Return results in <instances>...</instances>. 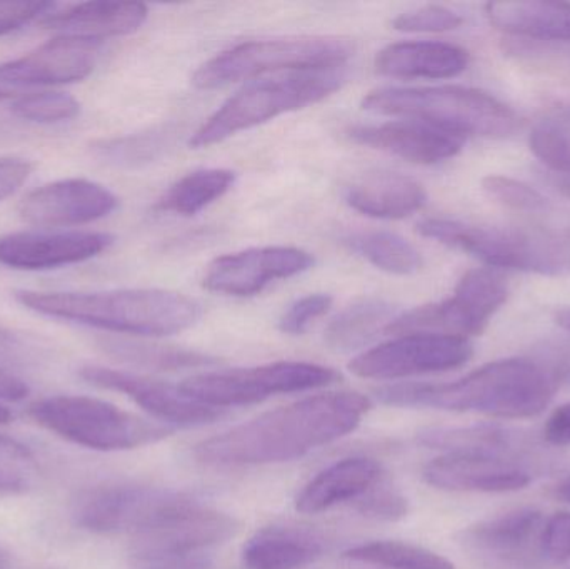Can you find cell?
Returning <instances> with one entry per match:
<instances>
[{
  "label": "cell",
  "instance_id": "1",
  "mask_svg": "<svg viewBox=\"0 0 570 569\" xmlns=\"http://www.w3.org/2000/svg\"><path fill=\"white\" fill-rule=\"evenodd\" d=\"M371 408L351 391L304 398L200 441L194 457L209 467L287 463L352 433Z\"/></svg>",
  "mask_w": 570,
  "mask_h": 569
},
{
  "label": "cell",
  "instance_id": "2",
  "mask_svg": "<svg viewBox=\"0 0 570 569\" xmlns=\"http://www.w3.org/2000/svg\"><path fill=\"white\" fill-rule=\"evenodd\" d=\"M561 374L531 357L494 361L452 383L394 384L375 391L387 406L432 408L524 420L544 413L558 393Z\"/></svg>",
  "mask_w": 570,
  "mask_h": 569
},
{
  "label": "cell",
  "instance_id": "3",
  "mask_svg": "<svg viewBox=\"0 0 570 569\" xmlns=\"http://www.w3.org/2000/svg\"><path fill=\"white\" fill-rule=\"evenodd\" d=\"M16 300L40 316L130 336H173L189 330L200 316L196 301L163 290L106 293L19 291Z\"/></svg>",
  "mask_w": 570,
  "mask_h": 569
},
{
  "label": "cell",
  "instance_id": "4",
  "mask_svg": "<svg viewBox=\"0 0 570 569\" xmlns=\"http://www.w3.org/2000/svg\"><path fill=\"white\" fill-rule=\"evenodd\" d=\"M362 107L381 116L431 124L465 139L508 137L521 129V119L511 107L471 87H387L368 94Z\"/></svg>",
  "mask_w": 570,
  "mask_h": 569
},
{
  "label": "cell",
  "instance_id": "5",
  "mask_svg": "<svg viewBox=\"0 0 570 569\" xmlns=\"http://www.w3.org/2000/svg\"><path fill=\"white\" fill-rule=\"evenodd\" d=\"M345 82L341 69L297 70L253 80L227 99L190 137L194 149L214 146L283 114L321 102Z\"/></svg>",
  "mask_w": 570,
  "mask_h": 569
},
{
  "label": "cell",
  "instance_id": "6",
  "mask_svg": "<svg viewBox=\"0 0 570 569\" xmlns=\"http://www.w3.org/2000/svg\"><path fill=\"white\" fill-rule=\"evenodd\" d=\"M429 239L482 261L492 269L522 271L542 276L570 273V230L482 227L451 219H425L417 226Z\"/></svg>",
  "mask_w": 570,
  "mask_h": 569
},
{
  "label": "cell",
  "instance_id": "7",
  "mask_svg": "<svg viewBox=\"0 0 570 569\" xmlns=\"http://www.w3.org/2000/svg\"><path fill=\"white\" fill-rule=\"evenodd\" d=\"M29 416L62 440L96 451L137 450L166 440L174 431L107 401L69 394L37 401Z\"/></svg>",
  "mask_w": 570,
  "mask_h": 569
},
{
  "label": "cell",
  "instance_id": "8",
  "mask_svg": "<svg viewBox=\"0 0 570 569\" xmlns=\"http://www.w3.org/2000/svg\"><path fill=\"white\" fill-rule=\"evenodd\" d=\"M354 46L342 37L301 36L250 40L199 67L193 82L199 89H219L263 73L297 70L341 69L351 59Z\"/></svg>",
  "mask_w": 570,
  "mask_h": 569
},
{
  "label": "cell",
  "instance_id": "9",
  "mask_svg": "<svg viewBox=\"0 0 570 569\" xmlns=\"http://www.w3.org/2000/svg\"><path fill=\"white\" fill-rule=\"evenodd\" d=\"M196 498L164 488L136 483H106L82 491L73 501L72 520L97 534L154 533L186 513Z\"/></svg>",
  "mask_w": 570,
  "mask_h": 569
},
{
  "label": "cell",
  "instance_id": "10",
  "mask_svg": "<svg viewBox=\"0 0 570 569\" xmlns=\"http://www.w3.org/2000/svg\"><path fill=\"white\" fill-rule=\"evenodd\" d=\"M338 380L337 371L321 364L281 361L264 366L199 374L183 381L179 387L199 403L227 411L261 403L277 394L331 386Z\"/></svg>",
  "mask_w": 570,
  "mask_h": 569
},
{
  "label": "cell",
  "instance_id": "11",
  "mask_svg": "<svg viewBox=\"0 0 570 569\" xmlns=\"http://www.w3.org/2000/svg\"><path fill=\"white\" fill-rule=\"evenodd\" d=\"M508 297L504 276L492 267H478L461 277L449 300L397 314L384 333L445 334L469 340L484 333Z\"/></svg>",
  "mask_w": 570,
  "mask_h": 569
},
{
  "label": "cell",
  "instance_id": "12",
  "mask_svg": "<svg viewBox=\"0 0 570 569\" xmlns=\"http://www.w3.org/2000/svg\"><path fill=\"white\" fill-rule=\"evenodd\" d=\"M474 354L471 341L445 334H404L352 360L348 370L364 380H402L458 370Z\"/></svg>",
  "mask_w": 570,
  "mask_h": 569
},
{
  "label": "cell",
  "instance_id": "13",
  "mask_svg": "<svg viewBox=\"0 0 570 569\" xmlns=\"http://www.w3.org/2000/svg\"><path fill=\"white\" fill-rule=\"evenodd\" d=\"M544 521L541 511L522 508L469 527L459 541L468 553L489 567L534 569L544 561L541 551Z\"/></svg>",
  "mask_w": 570,
  "mask_h": 569
},
{
  "label": "cell",
  "instance_id": "14",
  "mask_svg": "<svg viewBox=\"0 0 570 569\" xmlns=\"http://www.w3.org/2000/svg\"><path fill=\"white\" fill-rule=\"evenodd\" d=\"M80 377L100 390L130 398L144 411L167 426H204L227 416L226 410L207 406L183 393L179 386L127 371L104 366H83Z\"/></svg>",
  "mask_w": 570,
  "mask_h": 569
},
{
  "label": "cell",
  "instance_id": "15",
  "mask_svg": "<svg viewBox=\"0 0 570 569\" xmlns=\"http://www.w3.org/2000/svg\"><path fill=\"white\" fill-rule=\"evenodd\" d=\"M314 257L297 247H254L217 257L204 276V287L226 296H256L269 284L311 269Z\"/></svg>",
  "mask_w": 570,
  "mask_h": 569
},
{
  "label": "cell",
  "instance_id": "16",
  "mask_svg": "<svg viewBox=\"0 0 570 569\" xmlns=\"http://www.w3.org/2000/svg\"><path fill=\"white\" fill-rule=\"evenodd\" d=\"M117 204V197L100 184L63 179L30 193L20 204V216L33 226H80L109 216Z\"/></svg>",
  "mask_w": 570,
  "mask_h": 569
},
{
  "label": "cell",
  "instance_id": "17",
  "mask_svg": "<svg viewBox=\"0 0 570 569\" xmlns=\"http://www.w3.org/2000/svg\"><path fill=\"white\" fill-rule=\"evenodd\" d=\"M425 483L455 493H512L531 483L515 461L491 453H448L424 468Z\"/></svg>",
  "mask_w": 570,
  "mask_h": 569
},
{
  "label": "cell",
  "instance_id": "18",
  "mask_svg": "<svg viewBox=\"0 0 570 569\" xmlns=\"http://www.w3.org/2000/svg\"><path fill=\"white\" fill-rule=\"evenodd\" d=\"M99 43L79 37H56L19 59L0 63V82L56 86L86 79L96 67Z\"/></svg>",
  "mask_w": 570,
  "mask_h": 569
},
{
  "label": "cell",
  "instance_id": "19",
  "mask_svg": "<svg viewBox=\"0 0 570 569\" xmlns=\"http://www.w3.org/2000/svg\"><path fill=\"white\" fill-rule=\"evenodd\" d=\"M104 233H13L0 237V264L22 271H47L86 263L109 249Z\"/></svg>",
  "mask_w": 570,
  "mask_h": 569
},
{
  "label": "cell",
  "instance_id": "20",
  "mask_svg": "<svg viewBox=\"0 0 570 569\" xmlns=\"http://www.w3.org/2000/svg\"><path fill=\"white\" fill-rule=\"evenodd\" d=\"M355 144L401 157L409 163L432 166L461 153L465 137L419 120L402 119L348 130Z\"/></svg>",
  "mask_w": 570,
  "mask_h": 569
},
{
  "label": "cell",
  "instance_id": "21",
  "mask_svg": "<svg viewBox=\"0 0 570 569\" xmlns=\"http://www.w3.org/2000/svg\"><path fill=\"white\" fill-rule=\"evenodd\" d=\"M384 478V468L372 458H345L325 468L295 498V510L317 514L348 501H358Z\"/></svg>",
  "mask_w": 570,
  "mask_h": 569
},
{
  "label": "cell",
  "instance_id": "22",
  "mask_svg": "<svg viewBox=\"0 0 570 569\" xmlns=\"http://www.w3.org/2000/svg\"><path fill=\"white\" fill-rule=\"evenodd\" d=\"M468 66V50L431 40L392 43L375 57V70L395 79H452L461 76Z\"/></svg>",
  "mask_w": 570,
  "mask_h": 569
},
{
  "label": "cell",
  "instance_id": "23",
  "mask_svg": "<svg viewBox=\"0 0 570 569\" xmlns=\"http://www.w3.org/2000/svg\"><path fill=\"white\" fill-rule=\"evenodd\" d=\"M147 13V7L139 2H86L50 13L42 23L60 36L102 42L136 32L146 22Z\"/></svg>",
  "mask_w": 570,
  "mask_h": 569
},
{
  "label": "cell",
  "instance_id": "24",
  "mask_svg": "<svg viewBox=\"0 0 570 569\" xmlns=\"http://www.w3.org/2000/svg\"><path fill=\"white\" fill-rule=\"evenodd\" d=\"M348 207L374 219H404L428 203L421 183L399 173H375L348 187Z\"/></svg>",
  "mask_w": 570,
  "mask_h": 569
},
{
  "label": "cell",
  "instance_id": "25",
  "mask_svg": "<svg viewBox=\"0 0 570 569\" xmlns=\"http://www.w3.org/2000/svg\"><path fill=\"white\" fill-rule=\"evenodd\" d=\"M327 550L325 538L302 527H269L257 531L243 550L247 569H301Z\"/></svg>",
  "mask_w": 570,
  "mask_h": 569
},
{
  "label": "cell",
  "instance_id": "26",
  "mask_svg": "<svg viewBox=\"0 0 570 569\" xmlns=\"http://www.w3.org/2000/svg\"><path fill=\"white\" fill-rule=\"evenodd\" d=\"M489 22L509 36L541 40H570V3L548 0L489 2Z\"/></svg>",
  "mask_w": 570,
  "mask_h": 569
},
{
  "label": "cell",
  "instance_id": "27",
  "mask_svg": "<svg viewBox=\"0 0 570 569\" xmlns=\"http://www.w3.org/2000/svg\"><path fill=\"white\" fill-rule=\"evenodd\" d=\"M395 316L394 306L387 301L377 297L357 301L331 321L325 330V343L338 353L358 350L384 333Z\"/></svg>",
  "mask_w": 570,
  "mask_h": 569
},
{
  "label": "cell",
  "instance_id": "28",
  "mask_svg": "<svg viewBox=\"0 0 570 569\" xmlns=\"http://www.w3.org/2000/svg\"><path fill=\"white\" fill-rule=\"evenodd\" d=\"M100 347L114 360L130 366L153 371H179L190 367L213 366L216 357L184 347L163 346L130 340H102Z\"/></svg>",
  "mask_w": 570,
  "mask_h": 569
},
{
  "label": "cell",
  "instance_id": "29",
  "mask_svg": "<svg viewBox=\"0 0 570 569\" xmlns=\"http://www.w3.org/2000/svg\"><path fill=\"white\" fill-rule=\"evenodd\" d=\"M236 174L229 169H199L177 180L159 200V209L177 216H196L219 200L234 186Z\"/></svg>",
  "mask_w": 570,
  "mask_h": 569
},
{
  "label": "cell",
  "instance_id": "30",
  "mask_svg": "<svg viewBox=\"0 0 570 569\" xmlns=\"http://www.w3.org/2000/svg\"><path fill=\"white\" fill-rule=\"evenodd\" d=\"M344 560L385 569H455L454 563L435 551L405 541H372L342 555Z\"/></svg>",
  "mask_w": 570,
  "mask_h": 569
},
{
  "label": "cell",
  "instance_id": "31",
  "mask_svg": "<svg viewBox=\"0 0 570 569\" xmlns=\"http://www.w3.org/2000/svg\"><path fill=\"white\" fill-rule=\"evenodd\" d=\"M348 247L365 261L395 276H411L421 269V253L394 233H361L347 239Z\"/></svg>",
  "mask_w": 570,
  "mask_h": 569
},
{
  "label": "cell",
  "instance_id": "32",
  "mask_svg": "<svg viewBox=\"0 0 570 569\" xmlns=\"http://www.w3.org/2000/svg\"><path fill=\"white\" fill-rule=\"evenodd\" d=\"M419 443L448 453L502 454L512 447V434L492 426L432 428L419 434Z\"/></svg>",
  "mask_w": 570,
  "mask_h": 569
},
{
  "label": "cell",
  "instance_id": "33",
  "mask_svg": "<svg viewBox=\"0 0 570 569\" xmlns=\"http://www.w3.org/2000/svg\"><path fill=\"white\" fill-rule=\"evenodd\" d=\"M37 477L39 468L32 451L12 438L0 436V498L27 493Z\"/></svg>",
  "mask_w": 570,
  "mask_h": 569
},
{
  "label": "cell",
  "instance_id": "34",
  "mask_svg": "<svg viewBox=\"0 0 570 569\" xmlns=\"http://www.w3.org/2000/svg\"><path fill=\"white\" fill-rule=\"evenodd\" d=\"M12 112L33 124H57L76 119L80 104L69 94L39 92L19 97L12 104Z\"/></svg>",
  "mask_w": 570,
  "mask_h": 569
},
{
  "label": "cell",
  "instance_id": "35",
  "mask_svg": "<svg viewBox=\"0 0 570 569\" xmlns=\"http://www.w3.org/2000/svg\"><path fill=\"white\" fill-rule=\"evenodd\" d=\"M482 190L501 206L519 213H544L549 209L548 197L538 189L508 176H488L482 179Z\"/></svg>",
  "mask_w": 570,
  "mask_h": 569
},
{
  "label": "cell",
  "instance_id": "36",
  "mask_svg": "<svg viewBox=\"0 0 570 569\" xmlns=\"http://www.w3.org/2000/svg\"><path fill=\"white\" fill-rule=\"evenodd\" d=\"M164 146H166V137L163 133L154 130V133L136 134V136L104 144L100 147V156L107 163L134 167L156 159Z\"/></svg>",
  "mask_w": 570,
  "mask_h": 569
},
{
  "label": "cell",
  "instance_id": "37",
  "mask_svg": "<svg viewBox=\"0 0 570 569\" xmlns=\"http://www.w3.org/2000/svg\"><path fill=\"white\" fill-rule=\"evenodd\" d=\"M531 153L554 173L570 176V137L551 124H539L529 134Z\"/></svg>",
  "mask_w": 570,
  "mask_h": 569
},
{
  "label": "cell",
  "instance_id": "38",
  "mask_svg": "<svg viewBox=\"0 0 570 569\" xmlns=\"http://www.w3.org/2000/svg\"><path fill=\"white\" fill-rule=\"evenodd\" d=\"M462 22V17L448 7L424 6L395 17L392 27L399 32L435 33L459 29Z\"/></svg>",
  "mask_w": 570,
  "mask_h": 569
},
{
  "label": "cell",
  "instance_id": "39",
  "mask_svg": "<svg viewBox=\"0 0 570 569\" xmlns=\"http://www.w3.org/2000/svg\"><path fill=\"white\" fill-rule=\"evenodd\" d=\"M355 510L362 517L372 518V520L399 521L407 517L409 501L399 491L379 483L374 490L368 491L357 501Z\"/></svg>",
  "mask_w": 570,
  "mask_h": 569
},
{
  "label": "cell",
  "instance_id": "40",
  "mask_svg": "<svg viewBox=\"0 0 570 569\" xmlns=\"http://www.w3.org/2000/svg\"><path fill=\"white\" fill-rule=\"evenodd\" d=\"M332 307V297L328 294H308L288 306L279 320V330L284 334L298 336L308 330L318 317L325 316Z\"/></svg>",
  "mask_w": 570,
  "mask_h": 569
},
{
  "label": "cell",
  "instance_id": "41",
  "mask_svg": "<svg viewBox=\"0 0 570 569\" xmlns=\"http://www.w3.org/2000/svg\"><path fill=\"white\" fill-rule=\"evenodd\" d=\"M542 558L546 563L564 565L570 561V513L559 511L546 518L541 537Z\"/></svg>",
  "mask_w": 570,
  "mask_h": 569
},
{
  "label": "cell",
  "instance_id": "42",
  "mask_svg": "<svg viewBox=\"0 0 570 569\" xmlns=\"http://www.w3.org/2000/svg\"><path fill=\"white\" fill-rule=\"evenodd\" d=\"M52 2H0V36L22 29L39 17L53 12Z\"/></svg>",
  "mask_w": 570,
  "mask_h": 569
},
{
  "label": "cell",
  "instance_id": "43",
  "mask_svg": "<svg viewBox=\"0 0 570 569\" xmlns=\"http://www.w3.org/2000/svg\"><path fill=\"white\" fill-rule=\"evenodd\" d=\"M210 565H213V557L209 551L132 558V569H209Z\"/></svg>",
  "mask_w": 570,
  "mask_h": 569
},
{
  "label": "cell",
  "instance_id": "44",
  "mask_svg": "<svg viewBox=\"0 0 570 569\" xmlns=\"http://www.w3.org/2000/svg\"><path fill=\"white\" fill-rule=\"evenodd\" d=\"M32 170L30 160L20 159V157H2L0 159V203L16 194L29 179Z\"/></svg>",
  "mask_w": 570,
  "mask_h": 569
},
{
  "label": "cell",
  "instance_id": "45",
  "mask_svg": "<svg viewBox=\"0 0 570 569\" xmlns=\"http://www.w3.org/2000/svg\"><path fill=\"white\" fill-rule=\"evenodd\" d=\"M546 440L556 447L570 444V403L562 404L549 416L544 428Z\"/></svg>",
  "mask_w": 570,
  "mask_h": 569
},
{
  "label": "cell",
  "instance_id": "46",
  "mask_svg": "<svg viewBox=\"0 0 570 569\" xmlns=\"http://www.w3.org/2000/svg\"><path fill=\"white\" fill-rule=\"evenodd\" d=\"M27 396H29V386L26 381L0 366V400L16 403V401L26 400Z\"/></svg>",
  "mask_w": 570,
  "mask_h": 569
},
{
  "label": "cell",
  "instance_id": "47",
  "mask_svg": "<svg viewBox=\"0 0 570 569\" xmlns=\"http://www.w3.org/2000/svg\"><path fill=\"white\" fill-rule=\"evenodd\" d=\"M20 343L9 331L0 330V366L3 361L12 360L19 353Z\"/></svg>",
  "mask_w": 570,
  "mask_h": 569
},
{
  "label": "cell",
  "instance_id": "48",
  "mask_svg": "<svg viewBox=\"0 0 570 569\" xmlns=\"http://www.w3.org/2000/svg\"><path fill=\"white\" fill-rule=\"evenodd\" d=\"M556 323H558V326H561L562 330L570 333V307H564V310H559L558 313H556Z\"/></svg>",
  "mask_w": 570,
  "mask_h": 569
},
{
  "label": "cell",
  "instance_id": "49",
  "mask_svg": "<svg viewBox=\"0 0 570 569\" xmlns=\"http://www.w3.org/2000/svg\"><path fill=\"white\" fill-rule=\"evenodd\" d=\"M556 494H558L559 500L566 501V503L570 504V477L568 480H564L559 484L558 490H556Z\"/></svg>",
  "mask_w": 570,
  "mask_h": 569
},
{
  "label": "cell",
  "instance_id": "50",
  "mask_svg": "<svg viewBox=\"0 0 570 569\" xmlns=\"http://www.w3.org/2000/svg\"><path fill=\"white\" fill-rule=\"evenodd\" d=\"M10 421H12V413L3 404H0V426L9 424Z\"/></svg>",
  "mask_w": 570,
  "mask_h": 569
},
{
  "label": "cell",
  "instance_id": "51",
  "mask_svg": "<svg viewBox=\"0 0 570 569\" xmlns=\"http://www.w3.org/2000/svg\"><path fill=\"white\" fill-rule=\"evenodd\" d=\"M559 187H561L562 194H564V196L570 200V179L562 180L561 186Z\"/></svg>",
  "mask_w": 570,
  "mask_h": 569
},
{
  "label": "cell",
  "instance_id": "52",
  "mask_svg": "<svg viewBox=\"0 0 570 569\" xmlns=\"http://www.w3.org/2000/svg\"><path fill=\"white\" fill-rule=\"evenodd\" d=\"M9 568H10L9 558L6 557V553H2V551H0V569H9Z\"/></svg>",
  "mask_w": 570,
  "mask_h": 569
},
{
  "label": "cell",
  "instance_id": "53",
  "mask_svg": "<svg viewBox=\"0 0 570 569\" xmlns=\"http://www.w3.org/2000/svg\"><path fill=\"white\" fill-rule=\"evenodd\" d=\"M3 97H6V94H3L2 90H0V100H2Z\"/></svg>",
  "mask_w": 570,
  "mask_h": 569
}]
</instances>
